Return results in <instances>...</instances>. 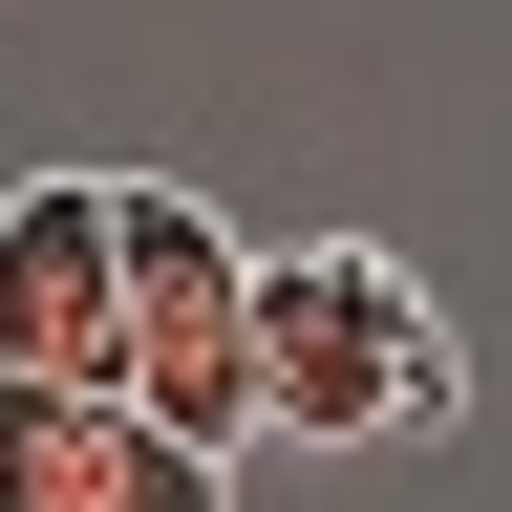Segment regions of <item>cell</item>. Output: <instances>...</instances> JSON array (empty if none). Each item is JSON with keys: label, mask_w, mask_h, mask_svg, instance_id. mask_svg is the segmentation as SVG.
Returning a JSON list of instances; mask_svg holds the SVG:
<instances>
[{"label": "cell", "mask_w": 512, "mask_h": 512, "mask_svg": "<svg viewBox=\"0 0 512 512\" xmlns=\"http://www.w3.org/2000/svg\"><path fill=\"white\" fill-rule=\"evenodd\" d=\"M256 427L278 448H448L470 427V342L384 235L256 256Z\"/></svg>", "instance_id": "obj_1"}, {"label": "cell", "mask_w": 512, "mask_h": 512, "mask_svg": "<svg viewBox=\"0 0 512 512\" xmlns=\"http://www.w3.org/2000/svg\"><path fill=\"white\" fill-rule=\"evenodd\" d=\"M107 384L171 406L214 470L256 448V235L192 214V192H150V171H128V363H107Z\"/></svg>", "instance_id": "obj_2"}, {"label": "cell", "mask_w": 512, "mask_h": 512, "mask_svg": "<svg viewBox=\"0 0 512 512\" xmlns=\"http://www.w3.org/2000/svg\"><path fill=\"white\" fill-rule=\"evenodd\" d=\"M0 512H235V470H214L171 406H128V384L0 363Z\"/></svg>", "instance_id": "obj_3"}, {"label": "cell", "mask_w": 512, "mask_h": 512, "mask_svg": "<svg viewBox=\"0 0 512 512\" xmlns=\"http://www.w3.org/2000/svg\"><path fill=\"white\" fill-rule=\"evenodd\" d=\"M0 363H43V384L128 363V171H22L0 192Z\"/></svg>", "instance_id": "obj_4"}]
</instances>
